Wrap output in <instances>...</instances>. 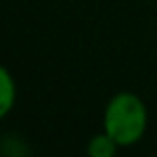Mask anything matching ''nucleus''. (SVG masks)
I'll use <instances>...</instances> for the list:
<instances>
[{"label": "nucleus", "instance_id": "f257e3e1", "mask_svg": "<svg viewBox=\"0 0 157 157\" xmlns=\"http://www.w3.org/2000/svg\"><path fill=\"white\" fill-rule=\"evenodd\" d=\"M147 129V107L139 96L119 92L107 101L104 111V131L119 147L141 141Z\"/></svg>", "mask_w": 157, "mask_h": 157}, {"label": "nucleus", "instance_id": "f03ea898", "mask_svg": "<svg viewBox=\"0 0 157 157\" xmlns=\"http://www.w3.org/2000/svg\"><path fill=\"white\" fill-rule=\"evenodd\" d=\"M16 104V84L6 68L0 70V117H6Z\"/></svg>", "mask_w": 157, "mask_h": 157}, {"label": "nucleus", "instance_id": "7ed1b4c3", "mask_svg": "<svg viewBox=\"0 0 157 157\" xmlns=\"http://www.w3.org/2000/svg\"><path fill=\"white\" fill-rule=\"evenodd\" d=\"M117 149H119V145L105 133V131L94 135L88 141V147H86V151H88L90 157H113L117 153Z\"/></svg>", "mask_w": 157, "mask_h": 157}]
</instances>
